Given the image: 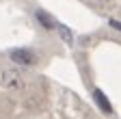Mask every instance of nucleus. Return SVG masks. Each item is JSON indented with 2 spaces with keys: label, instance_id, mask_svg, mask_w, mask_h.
<instances>
[{
  "label": "nucleus",
  "instance_id": "7ed1b4c3",
  "mask_svg": "<svg viewBox=\"0 0 121 119\" xmlns=\"http://www.w3.org/2000/svg\"><path fill=\"white\" fill-rule=\"evenodd\" d=\"M93 95H95V102H97L99 106H102V110H104V113H112V106H110V102L106 100V95L99 91V89H95V91H93Z\"/></svg>",
  "mask_w": 121,
  "mask_h": 119
},
{
  "label": "nucleus",
  "instance_id": "f257e3e1",
  "mask_svg": "<svg viewBox=\"0 0 121 119\" xmlns=\"http://www.w3.org/2000/svg\"><path fill=\"white\" fill-rule=\"evenodd\" d=\"M0 82H2V87L9 89V91H20V89L24 87L22 76H20L15 69H7V71H2V78H0Z\"/></svg>",
  "mask_w": 121,
  "mask_h": 119
},
{
  "label": "nucleus",
  "instance_id": "f03ea898",
  "mask_svg": "<svg viewBox=\"0 0 121 119\" xmlns=\"http://www.w3.org/2000/svg\"><path fill=\"white\" fill-rule=\"evenodd\" d=\"M15 63H20V65H33L35 63V54L30 52V50H24V48H17V50H11L9 54Z\"/></svg>",
  "mask_w": 121,
  "mask_h": 119
},
{
  "label": "nucleus",
  "instance_id": "20e7f679",
  "mask_svg": "<svg viewBox=\"0 0 121 119\" xmlns=\"http://www.w3.org/2000/svg\"><path fill=\"white\" fill-rule=\"evenodd\" d=\"M37 20H39V22H41V26H45V28H54V26H56L54 18H52V15H48L45 11H37Z\"/></svg>",
  "mask_w": 121,
  "mask_h": 119
},
{
  "label": "nucleus",
  "instance_id": "39448f33",
  "mask_svg": "<svg viewBox=\"0 0 121 119\" xmlns=\"http://www.w3.org/2000/svg\"><path fill=\"white\" fill-rule=\"evenodd\" d=\"M110 26H115V28H119V31H121V24H119L117 20H110Z\"/></svg>",
  "mask_w": 121,
  "mask_h": 119
}]
</instances>
